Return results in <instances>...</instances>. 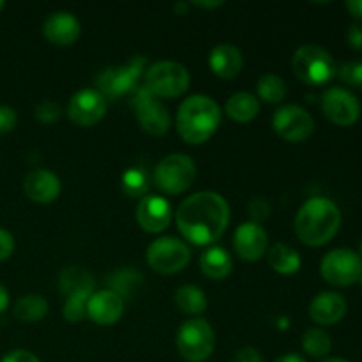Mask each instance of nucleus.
I'll use <instances>...</instances> for the list:
<instances>
[{
    "label": "nucleus",
    "mask_w": 362,
    "mask_h": 362,
    "mask_svg": "<svg viewBox=\"0 0 362 362\" xmlns=\"http://www.w3.org/2000/svg\"><path fill=\"white\" fill-rule=\"evenodd\" d=\"M225 2H191V6L200 7V9H216V7H221Z\"/></svg>",
    "instance_id": "44"
},
{
    "label": "nucleus",
    "mask_w": 362,
    "mask_h": 362,
    "mask_svg": "<svg viewBox=\"0 0 362 362\" xmlns=\"http://www.w3.org/2000/svg\"><path fill=\"white\" fill-rule=\"evenodd\" d=\"M175 304L184 315L198 317L207 310V297H205L204 290L198 288V286L184 285L177 288Z\"/></svg>",
    "instance_id": "27"
},
{
    "label": "nucleus",
    "mask_w": 362,
    "mask_h": 362,
    "mask_svg": "<svg viewBox=\"0 0 362 362\" xmlns=\"http://www.w3.org/2000/svg\"><path fill=\"white\" fill-rule=\"evenodd\" d=\"M147 59L141 55L134 57L124 66L108 67L98 76V90L110 101L131 94L138 87V80L141 78L144 71H147Z\"/></svg>",
    "instance_id": "9"
},
{
    "label": "nucleus",
    "mask_w": 362,
    "mask_h": 362,
    "mask_svg": "<svg viewBox=\"0 0 362 362\" xmlns=\"http://www.w3.org/2000/svg\"><path fill=\"white\" fill-rule=\"evenodd\" d=\"M200 269L205 278L212 279V281H221V279L228 278V274L232 272L233 260L225 247L212 246L202 253Z\"/></svg>",
    "instance_id": "23"
},
{
    "label": "nucleus",
    "mask_w": 362,
    "mask_h": 362,
    "mask_svg": "<svg viewBox=\"0 0 362 362\" xmlns=\"http://www.w3.org/2000/svg\"><path fill=\"white\" fill-rule=\"evenodd\" d=\"M144 281V276L140 272H136L134 269L126 267V269H119V271L112 272V274L106 278V283H108V290L112 292L119 293L120 297H129L138 286L141 285Z\"/></svg>",
    "instance_id": "28"
},
{
    "label": "nucleus",
    "mask_w": 362,
    "mask_h": 362,
    "mask_svg": "<svg viewBox=\"0 0 362 362\" xmlns=\"http://www.w3.org/2000/svg\"><path fill=\"white\" fill-rule=\"evenodd\" d=\"M9 308V292L4 285H0V315L6 313V310Z\"/></svg>",
    "instance_id": "42"
},
{
    "label": "nucleus",
    "mask_w": 362,
    "mask_h": 362,
    "mask_svg": "<svg viewBox=\"0 0 362 362\" xmlns=\"http://www.w3.org/2000/svg\"><path fill=\"white\" fill-rule=\"evenodd\" d=\"M197 179V165L186 154H170L156 165L152 180L166 194H180L189 189Z\"/></svg>",
    "instance_id": "7"
},
{
    "label": "nucleus",
    "mask_w": 362,
    "mask_h": 362,
    "mask_svg": "<svg viewBox=\"0 0 362 362\" xmlns=\"http://www.w3.org/2000/svg\"><path fill=\"white\" fill-rule=\"evenodd\" d=\"M124 315V299L112 290H98L87 300V317L95 325L108 327L117 324Z\"/></svg>",
    "instance_id": "17"
},
{
    "label": "nucleus",
    "mask_w": 362,
    "mask_h": 362,
    "mask_svg": "<svg viewBox=\"0 0 362 362\" xmlns=\"http://www.w3.org/2000/svg\"><path fill=\"white\" fill-rule=\"evenodd\" d=\"M4 7H6V2H4V0H0V11H2Z\"/></svg>",
    "instance_id": "47"
},
{
    "label": "nucleus",
    "mask_w": 362,
    "mask_h": 362,
    "mask_svg": "<svg viewBox=\"0 0 362 362\" xmlns=\"http://www.w3.org/2000/svg\"><path fill=\"white\" fill-rule=\"evenodd\" d=\"M147 264L158 274L172 276L184 271L191 262V250L177 237H159L147 247Z\"/></svg>",
    "instance_id": "8"
},
{
    "label": "nucleus",
    "mask_w": 362,
    "mask_h": 362,
    "mask_svg": "<svg viewBox=\"0 0 362 362\" xmlns=\"http://www.w3.org/2000/svg\"><path fill=\"white\" fill-rule=\"evenodd\" d=\"M341 226V212L329 198L313 197L304 202L293 221L297 239L310 247H320L334 239Z\"/></svg>",
    "instance_id": "2"
},
{
    "label": "nucleus",
    "mask_w": 362,
    "mask_h": 362,
    "mask_svg": "<svg viewBox=\"0 0 362 362\" xmlns=\"http://www.w3.org/2000/svg\"><path fill=\"white\" fill-rule=\"evenodd\" d=\"M361 258H362V244H361Z\"/></svg>",
    "instance_id": "48"
},
{
    "label": "nucleus",
    "mask_w": 362,
    "mask_h": 362,
    "mask_svg": "<svg viewBox=\"0 0 362 362\" xmlns=\"http://www.w3.org/2000/svg\"><path fill=\"white\" fill-rule=\"evenodd\" d=\"M247 211H250L251 221L260 225V221L267 219L269 214H271V205H269V202L265 200V198L258 197V198H255V200L250 202V207H247Z\"/></svg>",
    "instance_id": "35"
},
{
    "label": "nucleus",
    "mask_w": 362,
    "mask_h": 362,
    "mask_svg": "<svg viewBox=\"0 0 362 362\" xmlns=\"http://www.w3.org/2000/svg\"><path fill=\"white\" fill-rule=\"evenodd\" d=\"M225 113L235 122H251L260 113V101L250 92H237V94L230 95L226 101Z\"/></svg>",
    "instance_id": "24"
},
{
    "label": "nucleus",
    "mask_w": 362,
    "mask_h": 362,
    "mask_svg": "<svg viewBox=\"0 0 362 362\" xmlns=\"http://www.w3.org/2000/svg\"><path fill=\"white\" fill-rule=\"evenodd\" d=\"M0 362H41V361H39V357L35 356V354L28 352V350L18 349L7 354V356Z\"/></svg>",
    "instance_id": "39"
},
{
    "label": "nucleus",
    "mask_w": 362,
    "mask_h": 362,
    "mask_svg": "<svg viewBox=\"0 0 362 362\" xmlns=\"http://www.w3.org/2000/svg\"><path fill=\"white\" fill-rule=\"evenodd\" d=\"M131 105L136 113L138 124L145 133L152 136H163L168 133L170 124H172L168 108L158 98H154L144 85L134 88Z\"/></svg>",
    "instance_id": "11"
},
{
    "label": "nucleus",
    "mask_w": 362,
    "mask_h": 362,
    "mask_svg": "<svg viewBox=\"0 0 362 362\" xmlns=\"http://www.w3.org/2000/svg\"><path fill=\"white\" fill-rule=\"evenodd\" d=\"M269 247V235L258 223L246 221L233 233V250L244 262H257Z\"/></svg>",
    "instance_id": "16"
},
{
    "label": "nucleus",
    "mask_w": 362,
    "mask_h": 362,
    "mask_svg": "<svg viewBox=\"0 0 362 362\" xmlns=\"http://www.w3.org/2000/svg\"><path fill=\"white\" fill-rule=\"evenodd\" d=\"M267 260L269 265L272 267V271L283 276L297 274V272L300 271V265H303L299 253H297L293 247L286 246V244L283 243L274 244V246L267 251Z\"/></svg>",
    "instance_id": "25"
},
{
    "label": "nucleus",
    "mask_w": 362,
    "mask_h": 362,
    "mask_svg": "<svg viewBox=\"0 0 362 362\" xmlns=\"http://www.w3.org/2000/svg\"><path fill=\"white\" fill-rule=\"evenodd\" d=\"M177 350L187 362H205L216 349V332L204 318H191L177 331Z\"/></svg>",
    "instance_id": "6"
},
{
    "label": "nucleus",
    "mask_w": 362,
    "mask_h": 362,
    "mask_svg": "<svg viewBox=\"0 0 362 362\" xmlns=\"http://www.w3.org/2000/svg\"><path fill=\"white\" fill-rule=\"evenodd\" d=\"M230 223L228 202L214 191H198L187 197L175 212L180 235L194 246L214 244Z\"/></svg>",
    "instance_id": "1"
},
{
    "label": "nucleus",
    "mask_w": 362,
    "mask_h": 362,
    "mask_svg": "<svg viewBox=\"0 0 362 362\" xmlns=\"http://www.w3.org/2000/svg\"><path fill=\"white\" fill-rule=\"evenodd\" d=\"M272 129L290 144L308 140L315 131V120L306 108L299 105H285L272 115Z\"/></svg>",
    "instance_id": "12"
},
{
    "label": "nucleus",
    "mask_w": 362,
    "mask_h": 362,
    "mask_svg": "<svg viewBox=\"0 0 362 362\" xmlns=\"http://www.w3.org/2000/svg\"><path fill=\"white\" fill-rule=\"evenodd\" d=\"M258 98L269 105H279L286 95V85L278 74H264L257 83Z\"/></svg>",
    "instance_id": "29"
},
{
    "label": "nucleus",
    "mask_w": 362,
    "mask_h": 362,
    "mask_svg": "<svg viewBox=\"0 0 362 362\" xmlns=\"http://www.w3.org/2000/svg\"><path fill=\"white\" fill-rule=\"evenodd\" d=\"M59 288L60 292L69 297H81V299H90L92 293L95 292V285L92 276L88 274L85 269L80 267H69L64 269L62 274L59 279Z\"/></svg>",
    "instance_id": "22"
},
{
    "label": "nucleus",
    "mask_w": 362,
    "mask_h": 362,
    "mask_svg": "<svg viewBox=\"0 0 362 362\" xmlns=\"http://www.w3.org/2000/svg\"><path fill=\"white\" fill-rule=\"evenodd\" d=\"M361 285H362V281H361Z\"/></svg>",
    "instance_id": "49"
},
{
    "label": "nucleus",
    "mask_w": 362,
    "mask_h": 362,
    "mask_svg": "<svg viewBox=\"0 0 362 362\" xmlns=\"http://www.w3.org/2000/svg\"><path fill=\"white\" fill-rule=\"evenodd\" d=\"M189 7H191L189 2H184V0H180V2H177L175 6H173V11H175V14H187Z\"/></svg>",
    "instance_id": "45"
},
{
    "label": "nucleus",
    "mask_w": 362,
    "mask_h": 362,
    "mask_svg": "<svg viewBox=\"0 0 362 362\" xmlns=\"http://www.w3.org/2000/svg\"><path fill=\"white\" fill-rule=\"evenodd\" d=\"M346 9L357 20H362V0H349L346 2Z\"/></svg>",
    "instance_id": "41"
},
{
    "label": "nucleus",
    "mask_w": 362,
    "mask_h": 362,
    "mask_svg": "<svg viewBox=\"0 0 362 362\" xmlns=\"http://www.w3.org/2000/svg\"><path fill=\"white\" fill-rule=\"evenodd\" d=\"M320 274L329 285L350 286L362 281V258L356 251L332 250L322 258Z\"/></svg>",
    "instance_id": "10"
},
{
    "label": "nucleus",
    "mask_w": 362,
    "mask_h": 362,
    "mask_svg": "<svg viewBox=\"0 0 362 362\" xmlns=\"http://www.w3.org/2000/svg\"><path fill=\"white\" fill-rule=\"evenodd\" d=\"M332 349L331 336L324 331V329H308L303 334V350L310 357H325Z\"/></svg>",
    "instance_id": "30"
},
{
    "label": "nucleus",
    "mask_w": 362,
    "mask_h": 362,
    "mask_svg": "<svg viewBox=\"0 0 362 362\" xmlns=\"http://www.w3.org/2000/svg\"><path fill=\"white\" fill-rule=\"evenodd\" d=\"M244 59L243 53L237 46L223 42L212 48L211 55H209V67L212 73L223 80H232L237 74L243 71Z\"/></svg>",
    "instance_id": "21"
},
{
    "label": "nucleus",
    "mask_w": 362,
    "mask_h": 362,
    "mask_svg": "<svg viewBox=\"0 0 362 362\" xmlns=\"http://www.w3.org/2000/svg\"><path fill=\"white\" fill-rule=\"evenodd\" d=\"M87 300L88 299H81V297H69V299H66L62 308L64 318L73 322V324L83 320L87 317Z\"/></svg>",
    "instance_id": "33"
},
{
    "label": "nucleus",
    "mask_w": 362,
    "mask_h": 362,
    "mask_svg": "<svg viewBox=\"0 0 362 362\" xmlns=\"http://www.w3.org/2000/svg\"><path fill=\"white\" fill-rule=\"evenodd\" d=\"M322 362H349V361L341 359V357H327V359H324Z\"/></svg>",
    "instance_id": "46"
},
{
    "label": "nucleus",
    "mask_w": 362,
    "mask_h": 362,
    "mask_svg": "<svg viewBox=\"0 0 362 362\" xmlns=\"http://www.w3.org/2000/svg\"><path fill=\"white\" fill-rule=\"evenodd\" d=\"M18 115L11 106L0 105V134H7L16 127Z\"/></svg>",
    "instance_id": "36"
},
{
    "label": "nucleus",
    "mask_w": 362,
    "mask_h": 362,
    "mask_svg": "<svg viewBox=\"0 0 362 362\" xmlns=\"http://www.w3.org/2000/svg\"><path fill=\"white\" fill-rule=\"evenodd\" d=\"M108 110V99L98 88H81L67 105V117L80 127H92L101 122Z\"/></svg>",
    "instance_id": "13"
},
{
    "label": "nucleus",
    "mask_w": 362,
    "mask_h": 362,
    "mask_svg": "<svg viewBox=\"0 0 362 362\" xmlns=\"http://www.w3.org/2000/svg\"><path fill=\"white\" fill-rule=\"evenodd\" d=\"M292 69L303 83L311 87L329 83L338 73L331 53L318 45L300 46L292 57Z\"/></svg>",
    "instance_id": "4"
},
{
    "label": "nucleus",
    "mask_w": 362,
    "mask_h": 362,
    "mask_svg": "<svg viewBox=\"0 0 362 362\" xmlns=\"http://www.w3.org/2000/svg\"><path fill=\"white\" fill-rule=\"evenodd\" d=\"M346 315V300L336 292H322L311 300L310 317L318 325H334Z\"/></svg>",
    "instance_id": "20"
},
{
    "label": "nucleus",
    "mask_w": 362,
    "mask_h": 362,
    "mask_svg": "<svg viewBox=\"0 0 362 362\" xmlns=\"http://www.w3.org/2000/svg\"><path fill=\"white\" fill-rule=\"evenodd\" d=\"M23 191L35 204H52L59 198L62 184L49 170H32L23 179Z\"/></svg>",
    "instance_id": "19"
},
{
    "label": "nucleus",
    "mask_w": 362,
    "mask_h": 362,
    "mask_svg": "<svg viewBox=\"0 0 362 362\" xmlns=\"http://www.w3.org/2000/svg\"><path fill=\"white\" fill-rule=\"evenodd\" d=\"M339 80L356 88H362V60H350L338 67Z\"/></svg>",
    "instance_id": "32"
},
{
    "label": "nucleus",
    "mask_w": 362,
    "mask_h": 362,
    "mask_svg": "<svg viewBox=\"0 0 362 362\" xmlns=\"http://www.w3.org/2000/svg\"><path fill=\"white\" fill-rule=\"evenodd\" d=\"M322 112L336 126L349 127L359 120L361 105L352 92L341 87H332L322 95Z\"/></svg>",
    "instance_id": "14"
},
{
    "label": "nucleus",
    "mask_w": 362,
    "mask_h": 362,
    "mask_svg": "<svg viewBox=\"0 0 362 362\" xmlns=\"http://www.w3.org/2000/svg\"><path fill=\"white\" fill-rule=\"evenodd\" d=\"M34 115L41 124H53L60 119L62 110H60V106L57 105V103L48 101V99H46V101L39 103V105L35 106Z\"/></svg>",
    "instance_id": "34"
},
{
    "label": "nucleus",
    "mask_w": 362,
    "mask_h": 362,
    "mask_svg": "<svg viewBox=\"0 0 362 362\" xmlns=\"http://www.w3.org/2000/svg\"><path fill=\"white\" fill-rule=\"evenodd\" d=\"M189 71L179 62L161 60L147 67L144 73V87L154 98L173 99L182 95L189 88Z\"/></svg>",
    "instance_id": "5"
},
{
    "label": "nucleus",
    "mask_w": 362,
    "mask_h": 362,
    "mask_svg": "<svg viewBox=\"0 0 362 362\" xmlns=\"http://www.w3.org/2000/svg\"><path fill=\"white\" fill-rule=\"evenodd\" d=\"M233 362H264L262 354L253 346H244V349L237 350L233 356Z\"/></svg>",
    "instance_id": "38"
},
{
    "label": "nucleus",
    "mask_w": 362,
    "mask_h": 362,
    "mask_svg": "<svg viewBox=\"0 0 362 362\" xmlns=\"http://www.w3.org/2000/svg\"><path fill=\"white\" fill-rule=\"evenodd\" d=\"M274 362H308L303 356L299 354H285V356L278 357Z\"/></svg>",
    "instance_id": "43"
},
{
    "label": "nucleus",
    "mask_w": 362,
    "mask_h": 362,
    "mask_svg": "<svg viewBox=\"0 0 362 362\" xmlns=\"http://www.w3.org/2000/svg\"><path fill=\"white\" fill-rule=\"evenodd\" d=\"M346 41L354 49H362V25H352L346 34Z\"/></svg>",
    "instance_id": "40"
},
{
    "label": "nucleus",
    "mask_w": 362,
    "mask_h": 362,
    "mask_svg": "<svg viewBox=\"0 0 362 362\" xmlns=\"http://www.w3.org/2000/svg\"><path fill=\"white\" fill-rule=\"evenodd\" d=\"M221 108L204 94L189 95L177 110V133L186 144L202 145L211 140L221 124Z\"/></svg>",
    "instance_id": "3"
},
{
    "label": "nucleus",
    "mask_w": 362,
    "mask_h": 362,
    "mask_svg": "<svg viewBox=\"0 0 362 362\" xmlns=\"http://www.w3.org/2000/svg\"><path fill=\"white\" fill-rule=\"evenodd\" d=\"M172 205L159 194L140 198L136 207V221L147 233H161L172 223Z\"/></svg>",
    "instance_id": "15"
},
{
    "label": "nucleus",
    "mask_w": 362,
    "mask_h": 362,
    "mask_svg": "<svg viewBox=\"0 0 362 362\" xmlns=\"http://www.w3.org/2000/svg\"><path fill=\"white\" fill-rule=\"evenodd\" d=\"M48 300L41 293H28V296L20 297L14 304V317L20 322L34 324V322L42 320L48 315Z\"/></svg>",
    "instance_id": "26"
},
{
    "label": "nucleus",
    "mask_w": 362,
    "mask_h": 362,
    "mask_svg": "<svg viewBox=\"0 0 362 362\" xmlns=\"http://www.w3.org/2000/svg\"><path fill=\"white\" fill-rule=\"evenodd\" d=\"M42 34L52 45L71 46L80 39L81 23L69 11H57L45 20Z\"/></svg>",
    "instance_id": "18"
},
{
    "label": "nucleus",
    "mask_w": 362,
    "mask_h": 362,
    "mask_svg": "<svg viewBox=\"0 0 362 362\" xmlns=\"http://www.w3.org/2000/svg\"><path fill=\"white\" fill-rule=\"evenodd\" d=\"M148 175L141 168H129L122 175V189L126 194L134 198L147 197L148 191Z\"/></svg>",
    "instance_id": "31"
},
{
    "label": "nucleus",
    "mask_w": 362,
    "mask_h": 362,
    "mask_svg": "<svg viewBox=\"0 0 362 362\" xmlns=\"http://www.w3.org/2000/svg\"><path fill=\"white\" fill-rule=\"evenodd\" d=\"M14 251V237L6 228H0V262L7 260Z\"/></svg>",
    "instance_id": "37"
}]
</instances>
